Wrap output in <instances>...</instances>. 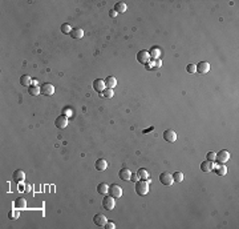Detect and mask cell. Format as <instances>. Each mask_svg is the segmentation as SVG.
<instances>
[{
  "mask_svg": "<svg viewBox=\"0 0 239 229\" xmlns=\"http://www.w3.org/2000/svg\"><path fill=\"white\" fill-rule=\"evenodd\" d=\"M149 192V180H140L136 183V193L138 196H145Z\"/></svg>",
  "mask_w": 239,
  "mask_h": 229,
  "instance_id": "6da1fadb",
  "label": "cell"
},
{
  "mask_svg": "<svg viewBox=\"0 0 239 229\" xmlns=\"http://www.w3.org/2000/svg\"><path fill=\"white\" fill-rule=\"evenodd\" d=\"M159 181L164 184V185H166V187H170L171 184L174 183V180H173V175L171 173H169V172H162L159 175Z\"/></svg>",
  "mask_w": 239,
  "mask_h": 229,
  "instance_id": "7a4b0ae2",
  "label": "cell"
},
{
  "mask_svg": "<svg viewBox=\"0 0 239 229\" xmlns=\"http://www.w3.org/2000/svg\"><path fill=\"white\" fill-rule=\"evenodd\" d=\"M102 206H104V209H107V210H113L114 206H116L114 197H112L110 194L109 196H105L102 199Z\"/></svg>",
  "mask_w": 239,
  "mask_h": 229,
  "instance_id": "3957f363",
  "label": "cell"
},
{
  "mask_svg": "<svg viewBox=\"0 0 239 229\" xmlns=\"http://www.w3.org/2000/svg\"><path fill=\"white\" fill-rule=\"evenodd\" d=\"M109 194L114 199H120L122 196V188L117 184H112V185H109Z\"/></svg>",
  "mask_w": 239,
  "mask_h": 229,
  "instance_id": "277c9868",
  "label": "cell"
},
{
  "mask_svg": "<svg viewBox=\"0 0 239 229\" xmlns=\"http://www.w3.org/2000/svg\"><path fill=\"white\" fill-rule=\"evenodd\" d=\"M40 93L45 95V96H52L55 93V87L51 84V83H44V84L40 87Z\"/></svg>",
  "mask_w": 239,
  "mask_h": 229,
  "instance_id": "5b68a950",
  "label": "cell"
},
{
  "mask_svg": "<svg viewBox=\"0 0 239 229\" xmlns=\"http://www.w3.org/2000/svg\"><path fill=\"white\" fill-rule=\"evenodd\" d=\"M229 159H230V153L227 152L226 149H222V150H219L218 153H216V161H218L219 164H225L226 161H229Z\"/></svg>",
  "mask_w": 239,
  "mask_h": 229,
  "instance_id": "8992f818",
  "label": "cell"
},
{
  "mask_svg": "<svg viewBox=\"0 0 239 229\" xmlns=\"http://www.w3.org/2000/svg\"><path fill=\"white\" fill-rule=\"evenodd\" d=\"M137 61L141 64H148L150 61V55L149 51H140L137 53Z\"/></svg>",
  "mask_w": 239,
  "mask_h": 229,
  "instance_id": "52a82bcc",
  "label": "cell"
},
{
  "mask_svg": "<svg viewBox=\"0 0 239 229\" xmlns=\"http://www.w3.org/2000/svg\"><path fill=\"white\" fill-rule=\"evenodd\" d=\"M93 222L96 224L97 226H105V224L108 222V219L107 216L102 215V213H97L96 216L93 217Z\"/></svg>",
  "mask_w": 239,
  "mask_h": 229,
  "instance_id": "ba28073f",
  "label": "cell"
},
{
  "mask_svg": "<svg viewBox=\"0 0 239 229\" xmlns=\"http://www.w3.org/2000/svg\"><path fill=\"white\" fill-rule=\"evenodd\" d=\"M210 71V64L207 63V61H199V63L197 64V72L201 75H205L207 74V72Z\"/></svg>",
  "mask_w": 239,
  "mask_h": 229,
  "instance_id": "9c48e42d",
  "label": "cell"
},
{
  "mask_svg": "<svg viewBox=\"0 0 239 229\" xmlns=\"http://www.w3.org/2000/svg\"><path fill=\"white\" fill-rule=\"evenodd\" d=\"M55 125H56L59 129H64L68 125V117L66 116H59L56 120H55Z\"/></svg>",
  "mask_w": 239,
  "mask_h": 229,
  "instance_id": "30bf717a",
  "label": "cell"
},
{
  "mask_svg": "<svg viewBox=\"0 0 239 229\" xmlns=\"http://www.w3.org/2000/svg\"><path fill=\"white\" fill-rule=\"evenodd\" d=\"M164 139L168 143H174L175 140H177V133L173 131V129H166L165 132H164Z\"/></svg>",
  "mask_w": 239,
  "mask_h": 229,
  "instance_id": "8fae6325",
  "label": "cell"
},
{
  "mask_svg": "<svg viewBox=\"0 0 239 229\" xmlns=\"http://www.w3.org/2000/svg\"><path fill=\"white\" fill-rule=\"evenodd\" d=\"M105 88H107V85H105V80H102V79H96V80L93 81V89H94L96 92L101 93Z\"/></svg>",
  "mask_w": 239,
  "mask_h": 229,
  "instance_id": "7c38bea8",
  "label": "cell"
},
{
  "mask_svg": "<svg viewBox=\"0 0 239 229\" xmlns=\"http://www.w3.org/2000/svg\"><path fill=\"white\" fill-rule=\"evenodd\" d=\"M118 177L121 178V180H124V181H130V178H132V172H130V169L122 168V169L118 172Z\"/></svg>",
  "mask_w": 239,
  "mask_h": 229,
  "instance_id": "4fadbf2b",
  "label": "cell"
},
{
  "mask_svg": "<svg viewBox=\"0 0 239 229\" xmlns=\"http://www.w3.org/2000/svg\"><path fill=\"white\" fill-rule=\"evenodd\" d=\"M70 37L72 39H75V40H80V39L84 37V30H81V28H73L70 31Z\"/></svg>",
  "mask_w": 239,
  "mask_h": 229,
  "instance_id": "5bb4252c",
  "label": "cell"
},
{
  "mask_svg": "<svg viewBox=\"0 0 239 229\" xmlns=\"http://www.w3.org/2000/svg\"><path fill=\"white\" fill-rule=\"evenodd\" d=\"M214 166H215L214 161L206 160V161H203V163L201 164V171H202V172H211V171L214 169Z\"/></svg>",
  "mask_w": 239,
  "mask_h": 229,
  "instance_id": "9a60e30c",
  "label": "cell"
},
{
  "mask_svg": "<svg viewBox=\"0 0 239 229\" xmlns=\"http://www.w3.org/2000/svg\"><path fill=\"white\" fill-rule=\"evenodd\" d=\"M12 178H13V181H16V183H21L25 178V173L21 169H16L13 172V175H12Z\"/></svg>",
  "mask_w": 239,
  "mask_h": 229,
  "instance_id": "2e32d148",
  "label": "cell"
},
{
  "mask_svg": "<svg viewBox=\"0 0 239 229\" xmlns=\"http://www.w3.org/2000/svg\"><path fill=\"white\" fill-rule=\"evenodd\" d=\"M161 53H162V49H161L159 47H153V48L149 51L150 57H152L153 60H157V59H159Z\"/></svg>",
  "mask_w": 239,
  "mask_h": 229,
  "instance_id": "e0dca14e",
  "label": "cell"
},
{
  "mask_svg": "<svg viewBox=\"0 0 239 229\" xmlns=\"http://www.w3.org/2000/svg\"><path fill=\"white\" fill-rule=\"evenodd\" d=\"M213 171H215V173L218 176H226V173H227V166L226 165H223V164H219V165H216L215 164V166H214V169Z\"/></svg>",
  "mask_w": 239,
  "mask_h": 229,
  "instance_id": "ac0fdd59",
  "label": "cell"
},
{
  "mask_svg": "<svg viewBox=\"0 0 239 229\" xmlns=\"http://www.w3.org/2000/svg\"><path fill=\"white\" fill-rule=\"evenodd\" d=\"M15 208L16 209H25L27 208V200L24 197H18L15 200Z\"/></svg>",
  "mask_w": 239,
  "mask_h": 229,
  "instance_id": "d6986e66",
  "label": "cell"
},
{
  "mask_svg": "<svg viewBox=\"0 0 239 229\" xmlns=\"http://www.w3.org/2000/svg\"><path fill=\"white\" fill-rule=\"evenodd\" d=\"M107 168H108V163L105 159H98L96 161V169L97 171H105Z\"/></svg>",
  "mask_w": 239,
  "mask_h": 229,
  "instance_id": "ffe728a7",
  "label": "cell"
},
{
  "mask_svg": "<svg viewBox=\"0 0 239 229\" xmlns=\"http://www.w3.org/2000/svg\"><path fill=\"white\" fill-rule=\"evenodd\" d=\"M97 192L100 194H108L109 193V185L105 183H100L97 185Z\"/></svg>",
  "mask_w": 239,
  "mask_h": 229,
  "instance_id": "44dd1931",
  "label": "cell"
},
{
  "mask_svg": "<svg viewBox=\"0 0 239 229\" xmlns=\"http://www.w3.org/2000/svg\"><path fill=\"white\" fill-rule=\"evenodd\" d=\"M105 85H107V88H114L116 85H117V80H116V77L113 76H108L107 79H105Z\"/></svg>",
  "mask_w": 239,
  "mask_h": 229,
  "instance_id": "7402d4cb",
  "label": "cell"
},
{
  "mask_svg": "<svg viewBox=\"0 0 239 229\" xmlns=\"http://www.w3.org/2000/svg\"><path fill=\"white\" fill-rule=\"evenodd\" d=\"M126 4L124 3V2H118V3H116V5H114V11L117 14H124L125 11H126Z\"/></svg>",
  "mask_w": 239,
  "mask_h": 229,
  "instance_id": "603a6c76",
  "label": "cell"
},
{
  "mask_svg": "<svg viewBox=\"0 0 239 229\" xmlns=\"http://www.w3.org/2000/svg\"><path fill=\"white\" fill-rule=\"evenodd\" d=\"M31 83H32L31 76H28V75H23V76L20 77V84H21V85L29 87V85H31Z\"/></svg>",
  "mask_w": 239,
  "mask_h": 229,
  "instance_id": "cb8c5ba5",
  "label": "cell"
},
{
  "mask_svg": "<svg viewBox=\"0 0 239 229\" xmlns=\"http://www.w3.org/2000/svg\"><path fill=\"white\" fill-rule=\"evenodd\" d=\"M28 93L31 96H37V95H40V88H39V85H29Z\"/></svg>",
  "mask_w": 239,
  "mask_h": 229,
  "instance_id": "d4e9b609",
  "label": "cell"
},
{
  "mask_svg": "<svg viewBox=\"0 0 239 229\" xmlns=\"http://www.w3.org/2000/svg\"><path fill=\"white\" fill-rule=\"evenodd\" d=\"M100 95H101L102 97L110 99V97H113V96H114V92H113V89H112V88H105L104 91H102L101 93H100Z\"/></svg>",
  "mask_w": 239,
  "mask_h": 229,
  "instance_id": "484cf974",
  "label": "cell"
},
{
  "mask_svg": "<svg viewBox=\"0 0 239 229\" xmlns=\"http://www.w3.org/2000/svg\"><path fill=\"white\" fill-rule=\"evenodd\" d=\"M137 175H138V177H140L141 180H149V173H148L146 169L140 168V169H138V172H137Z\"/></svg>",
  "mask_w": 239,
  "mask_h": 229,
  "instance_id": "4316f807",
  "label": "cell"
},
{
  "mask_svg": "<svg viewBox=\"0 0 239 229\" xmlns=\"http://www.w3.org/2000/svg\"><path fill=\"white\" fill-rule=\"evenodd\" d=\"M183 178H185V175L182 172H174L173 173V180L174 183H182Z\"/></svg>",
  "mask_w": 239,
  "mask_h": 229,
  "instance_id": "83f0119b",
  "label": "cell"
},
{
  "mask_svg": "<svg viewBox=\"0 0 239 229\" xmlns=\"http://www.w3.org/2000/svg\"><path fill=\"white\" fill-rule=\"evenodd\" d=\"M19 217H20V212L19 210H9L8 212V219L9 220H18L19 219Z\"/></svg>",
  "mask_w": 239,
  "mask_h": 229,
  "instance_id": "f1b7e54d",
  "label": "cell"
},
{
  "mask_svg": "<svg viewBox=\"0 0 239 229\" xmlns=\"http://www.w3.org/2000/svg\"><path fill=\"white\" fill-rule=\"evenodd\" d=\"M72 30H73V28H72V27H70L68 23H64L63 25H61V32L65 33V35H66V33H70Z\"/></svg>",
  "mask_w": 239,
  "mask_h": 229,
  "instance_id": "f546056e",
  "label": "cell"
},
{
  "mask_svg": "<svg viewBox=\"0 0 239 229\" xmlns=\"http://www.w3.org/2000/svg\"><path fill=\"white\" fill-rule=\"evenodd\" d=\"M186 71L189 72V74H195L197 72V65L195 64H187Z\"/></svg>",
  "mask_w": 239,
  "mask_h": 229,
  "instance_id": "4dcf8cb0",
  "label": "cell"
},
{
  "mask_svg": "<svg viewBox=\"0 0 239 229\" xmlns=\"http://www.w3.org/2000/svg\"><path fill=\"white\" fill-rule=\"evenodd\" d=\"M215 159H216V153L215 152H209L207 153V160L209 161H215Z\"/></svg>",
  "mask_w": 239,
  "mask_h": 229,
  "instance_id": "1f68e13d",
  "label": "cell"
},
{
  "mask_svg": "<svg viewBox=\"0 0 239 229\" xmlns=\"http://www.w3.org/2000/svg\"><path fill=\"white\" fill-rule=\"evenodd\" d=\"M153 68H154V60L149 61L148 64H145V69H146V71H152Z\"/></svg>",
  "mask_w": 239,
  "mask_h": 229,
  "instance_id": "d6a6232c",
  "label": "cell"
},
{
  "mask_svg": "<svg viewBox=\"0 0 239 229\" xmlns=\"http://www.w3.org/2000/svg\"><path fill=\"white\" fill-rule=\"evenodd\" d=\"M141 178L138 177V175L137 173H132V178H130V181H134V183H137V181H140Z\"/></svg>",
  "mask_w": 239,
  "mask_h": 229,
  "instance_id": "836d02e7",
  "label": "cell"
},
{
  "mask_svg": "<svg viewBox=\"0 0 239 229\" xmlns=\"http://www.w3.org/2000/svg\"><path fill=\"white\" fill-rule=\"evenodd\" d=\"M105 228H107V229H114V228H116V225L113 224L112 221H108L107 224H105Z\"/></svg>",
  "mask_w": 239,
  "mask_h": 229,
  "instance_id": "e575fe53",
  "label": "cell"
},
{
  "mask_svg": "<svg viewBox=\"0 0 239 229\" xmlns=\"http://www.w3.org/2000/svg\"><path fill=\"white\" fill-rule=\"evenodd\" d=\"M161 65H162V61H161L159 59H157V60H154V68H159Z\"/></svg>",
  "mask_w": 239,
  "mask_h": 229,
  "instance_id": "d590c367",
  "label": "cell"
},
{
  "mask_svg": "<svg viewBox=\"0 0 239 229\" xmlns=\"http://www.w3.org/2000/svg\"><path fill=\"white\" fill-rule=\"evenodd\" d=\"M63 113H64V115H66V117H70V116H72V111H70L69 108H68V109H66V108H64Z\"/></svg>",
  "mask_w": 239,
  "mask_h": 229,
  "instance_id": "8d00e7d4",
  "label": "cell"
},
{
  "mask_svg": "<svg viewBox=\"0 0 239 229\" xmlns=\"http://www.w3.org/2000/svg\"><path fill=\"white\" fill-rule=\"evenodd\" d=\"M117 15H118V14L116 12L114 9H110V11H109V16H110V18H116V16H117Z\"/></svg>",
  "mask_w": 239,
  "mask_h": 229,
  "instance_id": "74e56055",
  "label": "cell"
},
{
  "mask_svg": "<svg viewBox=\"0 0 239 229\" xmlns=\"http://www.w3.org/2000/svg\"><path fill=\"white\" fill-rule=\"evenodd\" d=\"M32 85H39V81L37 80H32Z\"/></svg>",
  "mask_w": 239,
  "mask_h": 229,
  "instance_id": "f35d334b",
  "label": "cell"
}]
</instances>
